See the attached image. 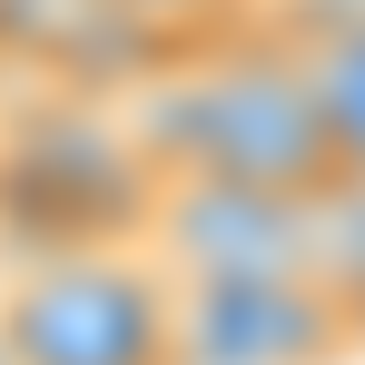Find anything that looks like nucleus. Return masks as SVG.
I'll return each mask as SVG.
<instances>
[{
    "instance_id": "7ed1b4c3",
    "label": "nucleus",
    "mask_w": 365,
    "mask_h": 365,
    "mask_svg": "<svg viewBox=\"0 0 365 365\" xmlns=\"http://www.w3.org/2000/svg\"><path fill=\"white\" fill-rule=\"evenodd\" d=\"M0 365H178V277L138 237L10 257Z\"/></svg>"
},
{
    "instance_id": "6e6552de",
    "label": "nucleus",
    "mask_w": 365,
    "mask_h": 365,
    "mask_svg": "<svg viewBox=\"0 0 365 365\" xmlns=\"http://www.w3.org/2000/svg\"><path fill=\"white\" fill-rule=\"evenodd\" d=\"M0 109H10V79H0Z\"/></svg>"
},
{
    "instance_id": "f03ea898",
    "label": "nucleus",
    "mask_w": 365,
    "mask_h": 365,
    "mask_svg": "<svg viewBox=\"0 0 365 365\" xmlns=\"http://www.w3.org/2000/svg\"><path fill=\"white\" fill-rule=\"evenodd\" d=\"M158 158L128 119V89H10L0 109V267L50 247L148 237Z\"/></svg>"
},
{
    "instance_id": "39448f33",
    "label": "nucleus",
    "mask_w": 365,
    "mask_h": 365,
    "mask_svg": "<svg viewBox=\"0 0 365 365\" xmlns=\"http://www.w3.org/2000/svg\"><path fill=\"white\" fill-rule=\"evenodd\" d=\"M148 257L168 277H267V267H306V197L287 187H237V178H158L148 207Z\"/></svg>"
},
{
    "instance_id": "f257e3e1",
    "label": "nucleus",
    "mask_w": 365,
    "mask_h": 365,
    "mask_svg": "<svg viewBox=\"0 0 365 365\" xmlns=\"http://www.w3.org/2000/svg\"><path fill=\"white\" fill-rule=\"evenodd\" d=\"M128 119L168 178H237V187H287V197L336 178V138L316 119L297 40L267 20H237L158 60L128 89Z\"/></svg>"
},
{
    "instance_id": "423d86ee",
    "label": "nucleus",
    "mask_w": 365,
    "mask_h": 365,
    "mask_svg": "<svg viewBox=\"0 0 365 365\" xmlns=\"http://www.w3.org/2000/svg\"><path fill=\"white\" fill-rule=\"evenodd\" d=\"M306 277L365 316V168H336L306 187Z\"/></svg>"
},
{
    "instance_id": "1a4fd4ad",
    "label": "nucleus",
    "mask_w": 365,
    "mask_h": 365,
    "mask_svg": "<svg viewBox=\"0 0 365 365\" xmlns=\"http://www.w3.org/2000/svg\"><path fill=\"white\" fill-rule=\"evenodd\" d=\"M356 336H365V316H356Z\"/></svg>"
},
{
    "instance_id": "20e7f679",
    "label": "nucleus",
    "mask_w": 365,
    "mask_h": 365,
    "mask_svg": "<svg viewBox=\"0 0 365 365\" xmlns=\"http://www.w3.org/2000/svg\"><path fill=\"white\" fill-rule=\"evenodd\" d=\"M356 306L306 267L267 277H187L178 287V365H356Z\"/></svg>"
},
{
    "instance_id": "0eeeda50",
    "label": "nucleus",
    "mask_w": 365,
    "mask_h": 365,
    "mask_svg": "<svg viewBox=\"0 0 365 365\" xmlns=\"http://www.w3.org/2000/svg\"><path fill=\"white\" fill-rule=\"evenodd\" d=\"M247 20H267V30H346V20H365V0H267V10H247Z\"/></svg>"
}]
</instances>
